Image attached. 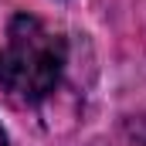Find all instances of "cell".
Returning <instances> with one entry per match:
<instances>
[{
	"label": "cell",
	"instance_id": "1",
	"mask_svg": "<svg viewBox=\"0 0 146 146\" xmlns=\"http://www.w3.org/2000/svg\"><path fill=\"white\" fill-rule=\"evenodd\" d=\"M68 65V44L34 14H17L0 48V92L17 106L44 102Z\"/></svg>",
	"mask_w": 146,
	"mask_h": 146
},
{
	"label": "cell",
	"instance_id": "2",
	"mask_svg": "<svg viewBox=\"0 0 146 146\" xmlns=\"http://www.w3.org/2000/svg\"><path fill=\"white\" fill-rule=\"evenodd\" d=\"M0 146H7V136H3V129H0Z\"/></svg>",
	"mask_w": 146,
	"mask_h": 146
}]
</instances>
